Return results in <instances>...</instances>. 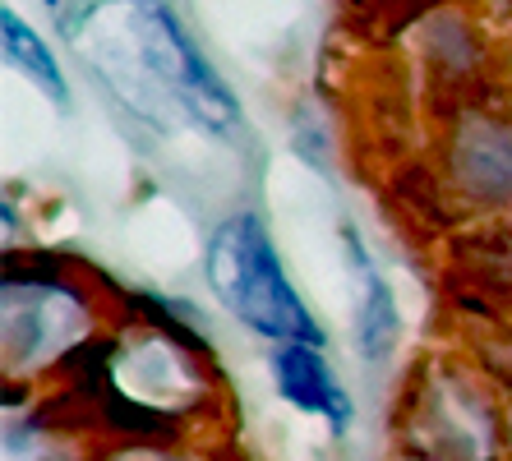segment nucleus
Returning <instances> with one entry per match:
<instances>
[{"label":"nucleus","instance_id":"nucleus-2","mask_svg":"<svg viewBox=\"0 0 512 461\" xmlns=\"http://www.w3.org/2000/svg\"><path fill=\"white\" fill-rule=\"evenodd\" d=\"M130 33L143 51V65L157 74L162 88H171L180 107L199 120L203 130L231 134L240 130V107L227 93V83L213 74V65L199 56L194 37L185 33V24L176 19L171 5H134L130 10Z\"/></svg>","mask_w":512,"mask_h":461},{"label":"nucleus","instance_id":"nucleus-1","mask_svg":"<svg viewBox=\"0 0 512 461\" xmlns=\"http://www.w3.org/2000/svg\"><path fill=\"white\" fill-rule=\"evenodd\" d=\"M208 282H213L217 300L245 328L263 332V337H273L282 346L300 342L323 351V328L310 319L296 286L286 282L282 259H277L273 240H268V231L254 213H236L213 231V240H208Z\"/></svg>","mask_w":512,"mask_h":461},{"label":"nucleus","instance_id":"nucleus-7","mask_svg":"<svg viewBox=\"0 0 512 461\" xmlns=\"http://www.w3.org/2000/svg\"><path fill=\"white\" fill-rule=\"evenodd\" d=\"M51 14H60V28L74 37V33H79V24L93 14V5H51Z\"/></svg>","mask_w":512,"mask_h":461},{"label":"nucleus","instance_id":"nucleus-6","mask_svg":"<svg viewBox=\"0 0 512 461\" xmlns=\"http://www.w3.org/2000/svg\"><path fill=\"white\" fill-rule=\"evenodd\" d=\"M462 171L476 190L508 194L512 190V134L494 130V125H476L462 143Z\"/></svg>","mask_w":512,"mask_h":461},{"label":"nucleus","instance_id":"nucleus-5","mask_svg":"<svg viewBox=\"0 0 512 461\" xmlns=\"http://www.w3.org/2000/svg\"><path fill=\"white\" fill-rule=\"evenodd\" d=\"M0 42H5V60H10L24 79H33L37 88L56 102V107H65V102H70V88H65V74H60L51 47L24 24V19H19V14L10 10V5L0 10Z\"/></svg>","mask_w":512,"mask_h":461},{"label":"nucleus","instance_id":"nucleus-3","mask_svg":"<svg viewBox=\"0 0 512 461\" xmlns=\"http://www.w3.org/2000/svg\"><path fill=\"white\" fill-rule=\"evenodd\" d=\"M273 379H277V392H282L296 411L328 420L337 434L356 420V406H351V397H346L342 383L333 379V369H328V360H323L319 346H300V342L277 346L273 351Z\"/></svg>","mask_w":512,"mask_h":461},{"label":"nucleus","instance_id":"nucleus-4","mask_svg":"<svg viewBox=\"0 0 512 461\" xmlns=\"http://www.w3.org/2000/svg\"><path fill=\"white\" fill-rule=\"evenodd\" d=\"M346 254H351V268H356V337L365 360H383L388 346L397 337V305L388 282L379 277L374 259L365 254L356 231H346Z\"/></svg>","mask_w":512,"mask_h":461}]
</instances>
